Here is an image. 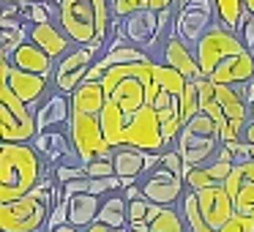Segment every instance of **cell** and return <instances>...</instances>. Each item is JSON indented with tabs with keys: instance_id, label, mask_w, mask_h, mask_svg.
I'll return each mask as SVG.
<instances>
[{
	"instance_id": "obj_1",
	"label": "cell",
	"mask_w": 254,
	"mask_h": 232,
	"mask_svg": "<svg viewBox=\"0 0 254 232\" xmlns=\"http://www.w3.org/2000/svg\"><path fill=\"white\" fill-rule=\"evenodd\" d=\"M202 79L219 85H249L254 79V52L235 30L216 22L194 47Z\"/></svg>"
},
{
	"instance_id": "obj_2",
	"label": "cell",
	"mask_w": 254,
	"mask_h": 232,
	"mask_svg": "<svg viewBox=\"0 0 254 232\" xmlns=\"http://www.w3.org/2000/svg\"><path fill=\"white\" fill-rule=\"evenodd\" d=\"M55 22L77 47H88L99 58L112 47L115 14L110 0H55Z\"/></svg>"
},
{
	"instance_id": "obj_3",
	"label": "cell",
	"mask_w": 254,
	"mask_h": 232,
	"mask_svg": "<svg viewBox=\"0 0 254 232\" xmlns=\"http://www.w3.org/2000/svg\"><path fill=\"white\" fill-rule=\"evenodd\" d=\"M199 85V107L210 120L219 126L224 142H235L243 137L249 123V99L246 85H219L210 79H197Z\"/></svg>"
},
{
	"instance_id": "obj_4",
	"label": "cell",
	"mask_w": 254,
	"mask_h": 232,
	"mask_svg": "<svg viewBox=\"0 0 254 232\" xmlns=\"http://www.w3.org/2000/svg\"><path fill=\"white\" fill-rule=\"evenodd\" d=\"M44 159L30 142H3L0 145V202L30 194L44 180Z\"/></svg>"
},
{
	"instance_id": "obj_5",
	"label": "cell",
	"mask_w": 254,
	"mask_h": 232,
	"mask_svg": "<svg viewBox=\"0 0 254 232\" xmlns=\"http://www.w3.org/2000/svg\"><path fill=\"white\" fill-rule=\"evenodd\" d=\"M63 199V188L55 183V177H44L30 194L0 202V232H39L47 230L52 205Z\"/></svg>"
},
{
	"instance_id": "obj_6",
	"label": "cell",
	"mask_w": 254,
	"mask_h": 232,
	"mask_svg": "<svg viewBox=\"0 0 254 232\" xmlns=\"http://www.w3.org/2000/svg\"><path fill=\"white\" fill-rule=\"evenodd\" d=\"M139 188L153 205L161 208H175L181 205L183 194L189 191L186 186V164L175 148L159 153V161L139 177Z\"/></svg>"
},
{
	"instance_id": "obj_7",
	"label": "cell",
	"mask_w": 254,
	"mask_h": 232,
	"mask_svg": "<svg viewBox=\"0 0 254 232\" xmlns=\"http://www.w3.org/2000/svg\"><path fill=\"white\" fill-rule=\"evenodd\" d=\"M221 148H224V139L219 134V126L205 112H197L189 123H183L181 134H178V142H175V150L181 153L183 164H186V172L191 167L210 161Z\"/></svg>"
},
{
	"instance_id": "obj_8",
	"label": "cell",
	"mask_w": 254,
	"mask_h": 232,
	"mask_svg": "<svg viewBox=\"0 0 254 232\" xmlns=\"http://www.w3.org/2000/svg\"><path fill=\"white\" fill-rule=\"evenodd\" d=\"M232 213L219 232H254V161H235V170L227 177Z\"/></svg>"
},
{
	"instance_id": "obj_9",
	"label": "cell",
	"mask_w": 254,
	"mask_h": 232,
	"mask_svg": "<svg viewBox=\"0 0 254 232\" xmlns=\"http://www.w3.org/2000/svg\"><path fill=\"white\" fill-rule=\"evenodd\" d=\"M39 134L36 110L17 99L8 85H0V139L3 142H33Z\"/></svg>"
},
{
	"instance_id": "obj_10",
	"label": "cell",
	"mask_w": 254,
	"mask_h": 232,
	"mask_svg": "<svg viewBox=\"0 0 254 232\" xmlns=\"http://www.w3.org/2000/svg\"><path fill=\"white\" fill-rule=\"evenodd\" d=\"M68 134H71L74 153L79 156L82 164L93 159H104L112 156V145L101 126V115H88V112H71V123H68Z\"/></svg>"
},
{
	"instance_id": "obj_11",
	"label": "cell",
	"mask_w": 254,
	"mask_h": 232,
	"mask_svg": "<svg viewBox=\"0 0 254 232\" xmlns=\"http://www.w3.org/2000/svg\"><path fill=\"white\" fill-rule=\"evenodd\" d=\"M0 85H8V88L17 93V99H22L30 110H39L47 96L55 90L52 88V77L22 71V68L11 66L8 58H0Z\"/></svg>"
},
{
	"instance_id": "obj_12",
	"label": "cell",
	"mask_w": 254,
	"mask_h": 232,
	"mask_svg": "<svg viewBox=\"0 0 254 232\" xmlns=\"http://www.w3.org/2000/svg\"><path fill=\"white\" fill-rule=\"evenodd\" d=\"M99 60V52L88 50V47H71L61 60L55 63V71H52V88L58 93L71 96L79 85L88 79L93 63Z\"/></svg>"
},
{
	"instance_id": "obj_13",
	"label": "cell",
	"mask_w": 254,
	"mask_h": 232,
	"mask_svg": "<svg viewBox=\"0 0 254 232\" xmlns=\"http://www.w3.org/2000/svg\"><path fill=\"white\" fill-rule=\"evenodd\" d=\"M219 22L213 0H181L175 17V33L186 44L197 47V41Z\"/></svg>"
},
{
	"instance_id": "obj_14",
	"label": "cell",
	"mask_w": 254,
	"mask_h": 232,
	"mask_svg": "<svg viewBox=\"0 0 254 232\" xmlns=\"http://www.w3.org/2000/svg\"><path fill=\"white\" fill-rule=\"evenodd\" d=\"M115 22L121 25L123 36L131 44H139L150 55L161 47V14L159 11H150V8L142 6L134 14H128L126 19H115Z\"/></svg>"
},
{
	"instance_id": "obj_15",
	"label": "cell",
	"mask_w": 254,
	"mask_h": 232,
	"mask_svg": "<svg viewBox=\"0 0 254 232\" xmlns=\"http://www.w3.org/2000/svg\"><path fill=\"white\" fill-rule=\"evenodd\" d=\"M235 161H238V159H235V153H232V150L221 148L210 161H205V164H199V167H191V170L186 172V186H189V191H202V188H210V186H221V183H227L230 172L235 170Z\"/></svg>"
},
{
	"instance_id": "obj_16",
	"label": "cell",
	"mask_w": 254,
	"mask_h": 232,
	"mask_svg": "<svg viewBox=\"0 0 254 232\" xmlns=\"http://www.w3.org/2000/svg\"><path fill=\"white\" fill-rule=\"evenodd\" d=\"M153 60L164 63V66L181 71L186 79H202V71H199V63H197V52H194L191 44L181 39L178 33H172L170 39H164V44L153 52Z\"/></svg>"
},
{
	"instance_id": "obj_17",
	"label": "cell",
	"mask_w": 254,
	"mask_h": 232,
	"mask_svg": "<svg viewBox=\"0 0 254 232\" xmlns=\"http://www.w3.org/2000/svg\"><path fill=\"white\" fill-rule=\"evenodd\" d=\"M156 161H159V153H145V150L131 148V145L112 148V164H115V175L123 180V188L137 183Z\"/></svg>"
},
{
	"instance_id": "obj_18",
	"label": "cell",
	"mask_w": 254,
	"mask_h": 232,
	"mask_svg": "<svg viewBox=\"0 0 254 232\" xmlns=\"http://www.w3.org/2000/svg\"><path fill=\"white\" fill-rule=\"evenodd\" d=\"M28 39L33 41V44H39L52 60H61L71 47H77L66 33H63V28L55 19H52V22H30L28 25Z\"/></svg>"
},
{
	"instance_id": "obj_19",
	"label": "cell",
	"mask_w": 254,
	"mask_h": 232,
	"mask_svg": "<svg viewBox=\"0 0 254 232\" xmlns=\"http://www.w3.org/2000/svg\"><path fill=\"white\" fill-rule=\"evenodd\" d=\"M30 145L41 153V159H44L47 167H58L61 161H66L68 156L74 153L68 128H50V131H39Z\"/></svg>"
},
{
	"instance_id": "obj_20",
	"label": "cell",
	"mask_w": 254,
	"mask_h": 232,
	"mask_svg": "<svg viewBox=\"0 0 254 232\" xmlns=\"http://www.w3.org/2000/svg\"><path fill=\"white\" fill-rule=\"evenodd\" d=\"M36 123H39V131L68 128V123H71V96L52 90L44 99V104L36 110Z\"/></svg>"
},
{
	"instance_id": "obj_21",
	"label": "cell",
	"mask_w": 254,
	"mask_h": 232,
	"mask_svg": "<svg viewBox=\"0 0 254 232\" xmlns=\"http://www.w3.org/2000/svg\"><path fill=\"white\" fill-rule=\"evenodd\" d=\"M11 66L22 68V71H33V74H41V77H52V71H55V63L50 55H47L44 50H41L39 44H33L30 39H25L22 44L17 47V50L11 52Z\"/></svg>"
},
{
	"instance_id": "obj_22",
	"label": "cell",
	"mask_w": 254,
	"mask_h": 232,
	"mask_svg": "<svg viewBox=\"0 0 254 232\" xmlns=\"http://www.w3.org/2000/svg\"><path fill=\"white\" fill-rule=\"evenodd\" d=\"M68 199V224L79 227V230H88L93 221H99L101 205L104 197H96V194H74Z\"/></svg>"
},
{
	"instance_id": "obj_23",
	"label": "cell",
	"mask_w": 254,
	"mask_h": 232,
	"mask_svg": "<svg viewBox=\"0 0 254 232\" xmlns=\"http://www.w3.org/2000/svg\"><path fill=\"white\" fill-rule=\"evenodd\" d=\"M104 104H107L104 85H101V82H93V79H85V82L71 93V112H88V115H101Z\"/></svg>"
},
{
	"instance_id": "obj_24",
	"label": "cell",
	"mask_w": 254,
	"mask_h": 232,
	"mask_svg": "<svg viewBox=\"0 0 254 232\" xmlns=\"http://www.w3.org/2000/svg\"><path fill=\"white\" fill-rule=\"evenodd\" d=\"M99 221L110 224L112 230L128 227V197H126V194H123V191L107 194L104 205H101V213H99Z\"/></svg>"
},
{
	"instance_id": "obj_25",
	"label": "cell",
	"mask_w": 254,
	"mask_h": 232,
	"mask_svg": "<svg viewBox=\"0 0 254 232\" xmlns=\"http://www.w3.org/2000/svg\"><path fill=\"white\" fill-rule=\"evenodd\" d=\"M150 232H191V230H189V221L183 216L181 205H175V208H159V213L150 221Z\"/></svg>"
},
{
	"instance_id": "obj_26",
	"label": "cell",
	"mask_w": 254,
	"mask_h": 232,
	"mask_svg": "<svg viewBox=\"0 0 254 232\" xmlns=\"http://www.w3.org/2000/svg\"><path fill=\"white\" fill-rule=\"evenodd\" d=\"M213 6H216L219 22L224 25V28H230V30L238 33L243 17H246V3H243V0H213Z\"/></svg>"
},
{
	"instance_id": "obj_27",
	"label": "cell",
	"mask_w": 254,
	"mask_h": 232,
	"mask_svg": "<svg viewBox=\"0 0 254 232\" xmlns=\"http://www.w3.org/2000/svg\"><path fill=\"white\" fill-rule=\"evenodd\" d=\"M52 175H55V183H58V186H66V183H71V180L85 177V164L79 161L77 153H71L66 161H61L58 167H52Z\"/></svg>"
},
{
	"instance_id": "obj_28",
	"label": "cell",
	"mask_w": 254,
	"mask_h": 232,
	"mask_svg": "<svg viewBox=\"0 0 254 232\" xmlns=\"http://www.w3.org/2000/svg\"><path fill=\"white\" fill-rule=\"evenodd\" d=\"M181 107H183V123H189L197 112H202V107H199V85H197V79L186 85V90H183V96H181Z\"/></svg>"
},
{
	"instance_id": "obj_29",
	"label": "cell",
	"mask_w": 254,
	"mask_h": 232,
	"mask_svg": "<svg viewBox=\"0 0 254 232\" xmlns=\"http://www.w3.org/2000/svg\"><path fill=\"white\" fill-rule=\"evenodd\" d=\"M85 175H88V177H112V175H115L112 156H104V159L88 161V164H85Z\"/></svg>"
},
{
	"instance_id": "obj_30",
	"label": "cell",
	"mask_w": 254,
	"mask_h": 232,
	"mask_svg": "<svg viewBox=\"0 0 254 232\" xmlns=\"http://www.w3.org/2000/svg\"><path fill=\"white\" fill-rule=\"evenodd\" d=\"M150 202L148 197H137V199H128V221H148L150 224Z\"/></svg>"
},
{
	"instance_id": "obj_31",
	"label": "cell",
	"mask_w": 254,
	"mask_h": 232,
	"mask_svg": "<svg viewBox=\"0 0 254 232\" xmlns=\"http://www.w3.org/2000/svg\"><path fill=\"white\" fill-rule=\"evenodd\" d=\"M61 224H68V199H66V197L58 199V202L52 205V210H50V221H47V232L55 230V227H61Z\"/></svg>"
},
{
	"instance_id": "obj_32",
	"label": "cell",
	"mask_w": 254,
	"mask_h": 232,
	"mask_svg": "<svg viewBox=\"0 0 254 232\" xmlns=\"http://www.w3.org/2000/svg\"><path fill=\"white\" fill-rule=\"evenodd\" d=\"M238 36L243 39V44H246L249 50H254V14L246 11V17H243L241 28H238Z\"/></svg>"
},
{
	"instance_id": "obj_33",
	"label": "cell",
	"mask_w": 254,
	"mask_h": 232,
	"mask_svg": "<svg viewBox=\"0 0 254 232\" xmlns=\"http://www.w3.org/2000/svg\"><path fill=\"white\" fill-rule=\"evenodd\" d=\"M178 6V0H145V8H150V11H167V8Z\"/></svg>"
},
{
	"instance_id": "obj_34",
	"label": "cell",
	"mask_w": 254,
	"mask_h": 232,
	"mask_svg": "<svg viewBox=\"0 0 254 232\" xmlns=\"http://www.w3.org/2000/svg\"><path fill=\"white\" fill-rule=\"evenodd\" d=\"M126 230L128 232H150V224H148V221H128Z\"/></svg>"
},
{
	"instance_id": "obj_35",
	"label": "cell",
	"mask_w": 254,
	"mask_h": 232,
	"mask_svg": "<svg viewBox=\"0 0 254 232\" xmlns=\"http://www.w3.org/2000/svg\"><path fill=\"white\" fill-rule=\"evenodd\" d=\"M243 142H249V145H254V120H249L246 123V128H243Z\"/></svg>"
},
{
	"instance_id": "obj_36",
	"label": "cell",
	"mask_w": 254,
	"mask_h": 232,
	"mask_svg": "<svg viewBox=\"0 0 254 232\" xmlns=\"http://www.w3.org/2000/svg\"><path fill=\"white\" fill-rule=\"evenodd\" d=\"M82 232H112V227L104 224V221H93V224H90L88 230H82Z\"/></svg>"
},
{
	"instance_id": "obj_37",
	"label": "cell",
	"mask_w": 254,
	"mask_h": 232,
	"mask_svg": "<svg viewBox=\"0 0 254 232\" xmlns=\"http://www.w3.org/2000/svg\"><path fill=\"white\" fill-rule=\"evenodd\" d=\"M50 232H82V230L74 227V224H61V227H55V230H50Z\"/></svg>"
},
{
	"instance_id": "obj_38",
	"label": "cell",
	"mask_w": 254,
	"mask_h": 232,
	"mask_svg": "<svg viewBox=\"0 0 254 232\" xmlns=\"http://www.w3.org/2000/svg\"><path fill=\"white\" fill-rule=\"evenodd\" d=\"M3 3H19V6H28V3H44V0H3Z\"/></svg>"
},
{
	"instance_id": "obj_39",
	"label": "cell",
	"mask_w": 254,
	"mask_h": 232,
	"mask_svg": "<svg viewBox=\"0 0 254 232\" xmlns=\"http://www.w3.org/2000/svg\"><path fill=\"white\" fill-rule=\"evenodd\" d=\"M249 120H254V99H249Z\"/></svg>"
},
{
	"instance_id": "obj_40",
	"label": "cell",
	"mask_w": 254,
	"mask_h": 232,
	"mask_svg": "<svg viewBox=\"0 0 254 232\" xmlns=\"http://www.w3.org/2000/svg\"><path fill=\"white\" fill-rule=\"evenodd\" d=\"M243 3H246V11L254 14V0H243Z\"/></svg>"
},
{
	"instance_id": "obj_41",
	"label": "cell",
	"mask_w": 254,
	"mask_h": 232,
	"mask_svg": "<svg viewBox=\"0 0 254 232\" xmlns=\"http://www.w3.org/2000/svg\"><path fill=\"white\" fill-rule=\"evenodd\" d=\"M128 3H131L134 8H142V6H145V0H128Z\"/></svg>"
},
{
	"instance_id": "obj_42",
	"label": "cell",
	"mask_w": 254,
	"mask_h": 232,
	"mask_svg": "<svg viewBox=\"0 0 254 232\" xmlns=\"http://www.w3.org/2000/svg\"><path fill=\"white\" fill-rule=\"evenodd\" d=\"M112 232H128V230H126V227H121V230H112Z\"/></svg>"
},
{
	"instance_id": "obj_43",
	"label": "cell",
	"mask_w": 254,
	"mask_h": 232,
	"mask_svg": "<svg viewBox=\"0 0 254 232\" xmlns=\"http://www.w3.org/2000/svg\"><path fill=\"white\" fill-rule=\"evenodd\" d=\"M39 232H47V230H39Z\"/></svg>"
},
{
	"instance_id": "obj_44",
	"label": "cell",
	"mask_w": 254,
	"mask_h": 232,
	"mask_svg": "<svg viewBox=\"0 0 254 232\" xmlns=\"http://www.w3.org/2000/svg\"><path fill=\"white\" fill-rule=\"evenodd\" d=\"M252 52H254V50H252Z\"/></svg>"
}]
</instances>
